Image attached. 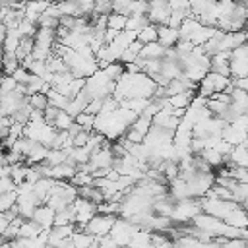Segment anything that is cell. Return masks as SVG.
<instances>
[{
  "instance_id": "9a60e30c",
  "label": "cell",
  "mask_w": 248,
  "mask_h": 248,
  "mask_svg": "<svg viewBox=\"0 0 248 248\" xmlns=\"http://www.w3.org/2000/svg\"><path fill=\"white\" fill-rule=\"evenodd\" d=\"M194 97H196V91H184V93H178V95L169 97V105L172 108H188L192 105Z\"/></svg>"
},
{
  "instance_id": "ffe728a7",
  "label": "cell",
  "mask_w": 248,
  "mask_h": 248,
  "mask_svg": "<svg viewBox=\"0 0 248 248\" xmlns=\"http://www.w3.org/2000/svg\"><path fill=\"white\" fill-rule=\"evenodd\" d=\"M93 242H95V236H91V234H87V232H83V231H76V232L72 234V244H74V248H91Z\"/></svg>"
},
{
  "instance_id": "e0dca14e",
  "label": "cell",
  "mask_w": 248,
  "mask_h": 248,
  "mask_svg": "<svg viewBox=\"0 0 248 248\" xmlns=\"http://www.w3.org/2000/svg\"><path fill=\"white\" fill-rule=\"evenodd\" d=\"M132 130H136L138 134H141L143 138L149 134V130L153 128V118H149L147 114H140L136 120H134V124L130 126Z\"/></svg>"
},
{
  "instance_id": "277c9868",
  "label": "cell",
  "mask_w": 248,
  "mask_h": 248,
  "mask_svg": "<svg viewBox=\"0 0 248 248\" xmlns=\"http://www.w3.org/2000/svg\"><path fill=\"white\" fill-rule=\"evenodd\" d=\"M248 78V43L231 52V79Z\"/></svg>"
},
{
  "instance_id": "74e56055",
  "label": "cell",
  "mask_w": 248,
  "mask_h": 248,
  "mask_svg": "<svg viewBox=\"0 0 248 248\" xmlns=\"http://www.w3.org/2000/svg\"><path fill=\"white\" fill-rule=\"evenodd\" d=\"M16 190H17V186L10 176L0 178V194H10V192H16Z\"/></svg>"
},
{
  "instance_id": "f35d334b",
  "label": "cell",
  "mask_w": 248,
  "mask_h": 248,
  "mask_svg": "<svg viewBox=\"0 0 248 248\" xmlns=\"http://www.w3.org/2000/svg\"><path fill=\"white\" fill-rule=\"evenodd\" d=\"M97 16H108L112 14V2H95V12Z\"/></svg>"
},
{
  "instance_id": "e575fe53",
  "label": "cell",
  "mask_w": 248,
  "mask_h": 248,
  "mask_svg": "<svg viewBox=\"0 0 248 248\" xmlns=\"http://www.w3.org/2000/svg\"><path fill=\"white\" fill-rule=\"evenodd\" d=\"M12 78H14L16 81H17V85H27V83L31 81V78H33V74H31V72H27L25 68H21V66H19V68L16 70V74H14Z\"/></svg>"
},
{
  "instance_id": "7a4b0ae2",
  "label": "cell",
  "mask_w": 248,
  "mask_h": 248,
  "mask_svg": "<svg viewBox=\"0 0 248 248\" xmlns=\"http://www.w3.org/2000/svg\"><path fill=\"white\" fill-rule=\"evenodd\" d=\"M200 205H202V213H207L219 221H225L229 217L231 211H234L238 207L236 202H227V200H217V198H211V196H205L200 200Z\"/></svg>"
},
{
  "instance_id": "3957f363",
  "label": "cell",
  "mask_w": 248,
  "mask_h": 248,
  "mask_svg": "<svg viewBox=\"0 0 248 248\" xmlns=\"http://www.w3.org/2000/svg\"><path fill=\"white\" fill-rule=\"evenodd\" d=\"M116 219H118V217H114V215H99V213H97V215L85 225L83 232H87V234H91V236H95V238L108 236L110 231H112V227H114V223H116Z\"/></svg>"
},
{
  "instance_id": "5bb4252c",
  "label": "cell",
  "mask_w": 248,
  "mask_h": 248,
  "mask_svg": "<svg viewBox=\"0 0 248 248\" xmlns=\"http://www.w3.org/2000/svg\"><path fill=\"white\" fill-rule=\"evenodd\" d=\"M198 157H202L211 169H221L223 167V163H225V157L217 151V149H213V147H207V149H203Z\"/></svg>"
},
{
  "instance_id": "5b68a950",
  "label": "cell",
  "mask_w": 248,
  "mask_h": 248,
  "mask_svg": "<svg viewBox=\"0 0 248 248\" xmlns=\"http://www.w3.org/2000/svg\"><path fill=\"white\" fill-rule=\"evenodd\" d=\"M136 232H138V227H136V225H132V223H128L126 219L118 217L116 223H114V227H112V231H110V236H112V240H114L120 248H128V246H130V240H132V236H134Z\"/></svg>"
},
{
  "instance_id": "4dcf8cb0",
  "label": "cell",
  "mask_w": 248,
  "mask_h": 248,
  "mask_svg": "<svg viewBox=\"0 0 248 248\" xmlns=\"http://www.w3.org/2000/svg\"><path fill=\"white\" fill-rule=\"evenodd\" d=\"M29 105H31V108H33V110H41V112H45V110H46V107H48V99H46V95L37 93V95L29 97Z\"/></svg>"
},
{
  "instance_id": "f546056e",
  "label": "cell",
  "mask_w": 248,
  "mask_h": 248,
  "mask_svg": "<svg viewBox=\"0 0 248 248\" xmlns=\"http://www.w3.org/2000/svg\"><path fill=\"white\" fill-rule=\"evenodd\" d=\"M16 89H17V81L12 76H2V79H0V97H4L8 93H14Z\"/></svg>"
},
{
  "instance_id": "30bf717a",
  "label": "cell",
  "mask_w": 248,
  "mask_h": 248,
  "mask_svg": "<svg viewBox=\"0 0 248 248\" xmlns=\"http://www.w3.org/2000/svg\"><path fill=\"white\" fill-rule=\"evenodd\" d=\"M211 72L231 78V52H217L211 56Z\"/></svg>"
},
{
  "instance_id": "f1b7e54d",
  "label": "cell",
  "mask_w": 248,
  "mask_h": 248,
  "mask_svg": "<svg viewBox=\"0 0 248 248\" xmlns=\"http://www.w3.org/2000/svg\"><path fill=\"white\" fill-rule=\"evenodd\" d=\"M17 203V190L10 194H0V213H6Z\"/></svg>"
},
{
  "instance_id": "f6af8a7d",
  "label": "cell",
  "mask_w": 248,
  "mask_h": 248,
  "mask_svg": "<svg viewBox=\"0 0 248 248\" xmlns=\"http://www.w3.org/2000/svg\"><path fill=\"white\" fill-rule=\"evenodd\" d=\"M4 242H6V240H4V238H2V236H0V246H2V244H4Z\"/></svg>"
},
{
  "instance_id": "9c48e42d",
  "label": "cell",
  "mask_w": 248,
  "mask_h": 248,
  "mask_svg": "<svg viewBox=\"0 0 248 248\" xmlns=\"http://www.w3.org/2000/svg\"><path fill=\"white\" fill-rule=\"evenodd\" d=\"M54 217H56V211H52L48 205H41L35 209V215H33V221L45 229V231H50L54 227Z\"/></svg>"
},
{
  "instance_id": "44dd1931",
  "label": "cell",
  "mask_w": 248,
  "mask_h": 248,
  "mask_svg": "<svg viewBox=\"0 0 248 248\" xmlns=\"http://www.w3.org/2000/svg\"><path fill=\"white\" fill-rule=\"evenodd\" d=\"M126 23H128V17L126 16H120V14H114V12L107 16V29L126 31Z\"/></svg>"
},
{
  "instance_id": "6da1fadb",
  "label": "cell",
  "mask_w": 248,
  "mask_h": 248,
  "mask_svg": "<svg viewBox=\"0 0 248 248\" xmlns=\"http://www.w3.org/2000/svg\"><path fill=\"white\" fill-rule=\"evenodd\" d=\"M200 213H202L200 200H184V202L174 203L170 221H172V225H176V227H180V225H190V223L194 221V217H198Z\"/></svg>"
},
{
  "instance_id": "d6a6232c",
  "label": "cell",
  "mask_w": 248,
  "mask_h": 248,
  "mask_svg": "<svg viewBox=\"0 0 248 248\" xmlns=\"http://www.w3.org/2000/svg\"><path fill=\"white\" fill-rule=\"evenodd\" d=\"M76 122L85 130V132H95L93 128H95V116H91V114H87V112H81L78 118H76Z\"/></svg>"
},
{
  "instance_id": "836d02e7",
  "label": "cell",
  "mask_w": 248,
  "mask_h": 248,
  "mask_svg": "<svg viewBox=\"0 0 248 248\" xmlns=\"http://www.w3.org/2000/svg\"><path fill=\"white\" fill-rule=\"evenodd\" d=\"M25 170H27L25 165H16V167H12V174H10V178L16 182V186H21V184L25 182Z\"/></svg>"
},
{
  "instance_id": "52a82bcc",
  "label": "cell",
  "mask_w": 248,
  "mask_h": 248,
  "mask_svg": "<svg viewBox=\"0 0 248 248\" xmlns=\"http://www.w3.org/2000/svg\"><path fill=\"white\" fill-rule=\"evenodd\" d=\"M223 167H238V169H246L248 170V147L242 145H234L232 151L225 157Z\"/></svg>"
},
{
  "instance_id": "d4e9b609",
  "label": "cell",
  "mask_w": 248,
  "mask_h": 248,
  "mask_svg": "<svg viewBox=\"0 0 248 248\" xmlns=\"http://www.w3.org/2000/svg\"><path fill=\"white\" fill-rule=\"evenodd\" d=\"M46 99H48V105L54 107V108H58V110H66V107H68V103H70L68 97L60 95V93L54 91V89H50V91L46 93Z\"/></svg>"
},
{
  "instance_id": "4fadbf2b",
  "label": "cell",
  "mask_w": 248,
  "mask_h": 248,
  "mask_svg": "<svg viewBox=\"0 0 248 248\" xmlns=\"http://www.w3.org/2000/svg\"><path fill=\"white\" fill-rule=\"evenodd\" d=\"M165 52H167L165 46H161L159 43H151V45H145L141 48L140 58H143V60H163L165 58Z\"/></svg>"
},
{
  "instance_id": "ab89813d",
  "label": "cell",
  "mask_w": 248,
  "mask_h": 248,
  "mask_svg": "<svg viewBox=\"0 0 248 248\" xmlns=\"http://www.w3.org/2000/svg\"><path fill=\"white\" fill-rule=\"evenodd\" d=\"M89 136H91V132H79L76 138H72L74 147H85L87 141H89Z\"/></svg>"
},
{
  "instance_id": "d6986e66",
  "label": "cell",
  "mask_w": 248,
  "mask_h": 248,
  "mask_svg": "<svg viewBox=\"0 0 248 248\" xmlns=\"http://www.w3.org/2000/svg\"><path fill=\"white\" fill-rule=\"evenodd\" d=\"M41 227L35 221H23V225L19 227V238H37L41 234Z\"/></svg>"
},
{
  "instance_id": "2e32d148",
  "label": "cell",
  "mask_w": 248,
  "mask_h": 248,
  "mask_svg": "<svg viewBox=\"0 0 248 248\" xmlns=\"http://www.w3.org/2000/svg\"><path fill=\"white\" fill-rule=\"evenodd\" d=\"M19 66L21 64H19L16 52H4V56H2V74L4 76H14Z\"/></svg>"
},
{
  "instance_id": "4316f807",
  "label": "cell",
  "mask_w": 248,
  "mask_h": 248,
  "mask_svg": "<svg viewBox=\"0 0 248 248\" xmlns=\"http://www.w3.org/2000/svg\"><path fill=\"white\" fill-rule=\"evenodd\" d=\"M93 182H95L93 174L83 172V170H78V172H76V176L70 180V184H72V186H76V188H81V186H93Z\"/></svg>"
},
{
  "instance_id": "7bdbcfd3",
  "label": "cell",
  "mask_w": 248,
  "mask_h": 248,
  "mask_svg": "<svg viewBox=\"0 0 248 248\" xmlns=\"http://www.w3.org/2000/svg\"><path fill=\"white\" fill-rule=\"evenodd\" d=\"M8 225H10V221L4 217V213H0V236L6 232V229H8Z\"/></svg>"
},
{
  "instance_id": "7c38bea8",
  "label": "cell",
  "mask_w": 248,
  "mask_h": 248,
  "mask_svg": "<svg viewBox=\"0 0 248 248\" xmlns=\"http://www.w3.org/2000/svg\"><path fill=\"white\" fill-rule=\"evenodd\" d=\"M225 223L231 225V227H234V229H248V211L238 205L234 211L229 213V217L225 219Z\"/></svg>"
},
{
  "instance_id": "b9f144b4",
  "label": "cell",
  "mask_w": 248,
  "mask_h": 248,
  "mask_svg": "<svg viewBox=\"0 0 248 248\" xmlns=\"http://www.w3.org/2000/svg\"><path fill=\"white\" fill-rule=\"evenodd\" d=\"M122 31H114V29H107L105 31V45H110V43H114V39L120 35Z\"/></svg>"
},
{
  "instance_id": "484cf974",
  "label": "cell",
  "mask_w": 248,
  "mask_h": 248,
  "mask_svg": "<svg viewBox=\"0 0 248 248\" xmlns=\"http://www.w3.org/2000/svg\"><path fill=\"white\" fill-rule=\"evenodd\" d=\"M97 213L99 215H114V217H120V202H103L101 205H97Z\"/></svg>"
},
{
  "instance_id": "83f0119b",
  "label": "cell",
  "mask_w": 248,
  "mask_h": 248,
  "mask_svg": "<svg viewBox=\"0 0 248 248\" xmlns=\"http://www.w3.org/2000/svg\"><path fill=\"white\" fill-rule=\"evenodd\" d=\"M46 66H48V72H50V74H64V72H68L66 62H64L60 56H54V54L46 60Z\"/></svg>"
},
{
  "instance_id": "8fae6325",
  "label": "cell",
  "mask_w": 248,
  "mask_h": 248,
  "mask_svg": "<svg viewBox=\"0 0 248 248\" xmlns=\"http://www.w3.org/2000/svg\"><path fill=\"white\" fill-rule=\"evenodd\" d=\"M153 126L161 128V130H167V132H176L178 126H180V120L176 116H172L170 112H165L161 110L159 114L153 116Z\"/></svg>"
},
{
  "instance_id": "7402d4cb",
  "label": "cell",
  "mask_w": 248,
  "mask_h": 248,
  "mask_svg": "<svg viewBox=\"0 0 248 248\" xmlns=\"http://www.w3.org/2000/svg\"><path fill=\"white\" fill-rule=\"evenodd\" d=\"M138 41L145 46V45H151V43H157V25L149 23L147 27H143L140 33H138Z\"/></svg>"
},
{
  "instance_id": "60d3db41",
  "label": "cell",
  "mask_w": 248,
  "mask_h": 248,
  "mask_svg": "<svg viewBox=\"0 0 248 248\" xmlns=\"http://www.w3.org/2000/svg\"><path fill=\"white\" fill-rule=\"evenodd\" d=\"M97 240V246L99 248H120L114 240H112V236L108 234V236H103V238H95Z\"/></svg>"
},
{
  "instance_id": "cb8c5ba5",
  "label": "cell",
  "mask_w": 248,
  "mask_h": 248,
  "mask_svg": "<svg viewBox=\"0 0 248 248\" xmlns=\"http://www.w3.org/2000/svg\"><path fill=\"white\" fill-rule=\"evenodd\" d=\"M149 25V17L147 16H130L128 17V23H126V31H134V33H140L143 27Z\"/></svg>"
},
{
  "instance_id": "ee69618b",
  "label": "cell",
  "mask_w": 248,
  "mask_h": 248,
  "mask_svg": "<svg viewBox=\"0 0 248 248\" xmlns=\"http://www.w3.org/2000/svg\"><path fill=\"white\" fill-rule=\"evenodd\" d=\"M6 33H8V27L4 25V21L0 19V45L4 43V39H6Z\"/></svg>"
},
{
  "instance_id": "8992f818",
  "label": "cell",
  "mask_w": 248,
  "mask_h": 248,
  "mask_svg": "<svg viewBox=\"0 0 248 248\" xmlns=\"http://www.w3.org/2000/svg\"><path fill=\"white\" fill-rule=\"evenodd\" d=\"M147 17H149V23H153L157 27L159 25H169V19H170V6H169V2H161V0L149 2Z\"/></svg>"
},
{
  "instance_id": "ac0fdd59",
  "label": "cell",
  "mask_w": 248,
  "mask_h": 248,
  "mask_svg": "<svg viewBox=\"0 0 248 248\" xmlns=\"http://www.w3.org/2000/svg\"><path fill=\"white\" fill-rule=\"evenodd\" d=\"M72 124H74V118H72L66 110H60V112L56 114V118H54V122H52L50 126H52L56 132H68Z\"/></svg>"
},
{
  "instance_id": "8d00e7d4",
  "label": "cell",
  "mask_w": 248,
  "mask_h": 248,
  "mask_svg": "<svg viewBox=\"0 0 248 248\" xmlns=\"http://www.w3.org/2000/svg\"><path fill=\"white\" fill-rule=\"evenodd\" d=\"M101 110H103V99H93V101H89V105L85 107V112L91 114V116H99Z\"/></svg>"
},
{
  "instance_id": "ba28073f",
  "label": "cell",
  "mask_w": 248,
  "mask_h": 248,
  "mask_svg": "<svg viewBox=\"0 0 248 248\" xmlns=\"http://www.w3.org/2000/svg\"><path fill=\"white\" fill-rule=\"evenodd\" d=\"M180 41V33L178 29H172L169 25H159L157 27V43L165 48H174Z\"/></svg>"
},
{
  "instance_id": "603a6c76",
  "label": "cell",
  "mask_w": 248,
  "mask_h": 248,
  "mask_svg": "<svg viewBox=\"0 0 248 248\" xmlns=\"http://www.w3.org/2000/svg\"><path fill=\"white\" fill-rule=\"evenodd\" d=\"M45 163L48 167H58L62 163H68V151H62V149H48V155L45 159Z\"/></svg>"
},
{
  "instance_id": "d590c367",
  "label": "cell",
  "mask_w": 248,
  "mask_h": 248,
  "mask_svg": "<svg viewBox=\"0 0 248 248\" xmlns=\"http://www.w3.org/2000/svg\"><path fill=\"white\" fill-rule=\"evenodd\" d=\"M48 6H50V2H29V4H25V10L41 16V14H45L48 10Z\"/></svg>"
},
{
  "instance_id": "1f68e13d",
  "label": "cell",
  "mask_w": 248,
  "mask_h": 248,
  "mask_svg": "<svg viewBox=\"0 0 248 248\" xmlns=\"http://www.w3.org/2000/svg\"><path fill=\"white\" fill-rule=\"evenodd\" d=\"M17 31L21 33V37H31V39H35V35H37V31H39V27H37V23H31V21L23 19V21L17 25Z\"/></svg>"
}]
</instances>
